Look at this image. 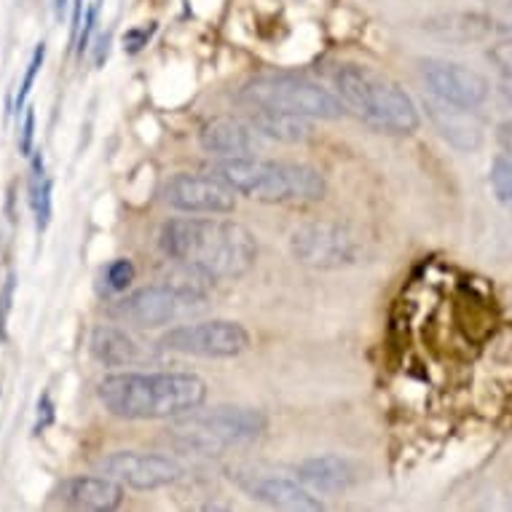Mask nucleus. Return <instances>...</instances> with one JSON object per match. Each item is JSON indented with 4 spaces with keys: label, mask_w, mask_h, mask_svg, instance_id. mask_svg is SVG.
Instances as JSON below:
<instances>
[{
    "label": "nucleus",
    "mask_w": 512,
    "mask_h": 512,
    "mask_svg": "<svg viewBox=\"0 0 512 512\" xmlns=\"http://www.w3.org/2000/svg\"><path fill=\"white\" fill-rule=\"evenodd\" d=\"M169 261L207 279H239L258 261V242L247 226L223 218H172L159 231Z\"/></svg>",
    "instance_id": "nucleus-1"
},
{
    "label": "nucleus",
    "mask_w": 512,
    "mask_h": 512,
    "mask_svg": "<svg viewBox=\"0 0 512 512\" xmlns=\"http://www.w3.org/2000/svg\"><path fill=\"white\" fill-rule=\"evenodd\" d=\"M105 411L129 421L177 419L202 408L207 384L196 373H113L97 387Z\"/></svg>",
    "instance_id": "nucleus-2"
},
{
    "label": "nucleus",
    "mask_w": 512,
    "mask_h": 512,
    "mask_svg": "<svg viewBox=\"0 0 512 512\" xmlns=\"http://www.w3.org/2000/svg\"><path fill=\"white\" fill-rule=\"evenodd\" d=\"M333 84L346 105L376 132L413 135L421 124L419 108L403 86L365 65H338Z\"/></svg>",
    "instance_id": "nucleus-3"
},
{
    "label": "nucleus",
    "mask_w": 512,
    "mask_h": 512,
    "mask_svg": "<svg viewBox=\"0 0 512 512\" xmlns=\"http://www.w3.org/2000/svg\"><path fill=\"white\" fill-rule=\"evenodd\" d=\"M218 175L228 180L236 194L261 204L317 202L328 191L325 175L319 169L293 164V161L239 156V159L223 161Z\"/></svg>",
    "instance_id": "nucleus-4"
},
{
    "label": "nucleus",
    "mask_w": 512,
    "mask_h": 512,
    "mask_svg": "<svg viewBox=\"0 0 512 512\" xmlns=\"http://www.w3.org/2000/svg\"><path fill=\"white\" fill-rule=\"evenodd\" d=\"M269 421L255 408H236V405H220L212 411L177 416V421L167 429V440L180 451L196 456H218L228 448L247 445L266 432Z\"/></svg>",
    "instance_id": "nucleus-5"
},
{
    "label": "nucleus",
    "mask_w": 512,
    "mask_h": 512,
    "mask_svg": "<svg viewBox=\"0 0 512 512\" xmlns=\"http://www.w3.org/2000/svg\"><path fill=\"white\" fill-rule=\"evenodd\" d=\"M242 100L250 108L277 110L287 116L322 118V121H336L346 113L341 97L328 92L325 86L314 84L303 76H258L250 84H244Z\"/></svg>",
    "instance_id": "nucleus-6"
},
{
    "label": "nucleus",
    "mask_w": 512,
    "mask_h": 512,
    "mask_svg": "<svg viewBox=\"0 0 512 512\" xmlns=\"http://www.w3.org/2000/svg\"><path fill=\"white\" fill-rule=\"evenodd\" d=\"M204 311V295L194 287L183 285H148L124 295L113 306L121 322L132 328H167L180 319L194 317Z\"/></svg>",
    "instance_id": "nucleus-7"
},
{
    "label": "nucleus",
    "mask_w": 512,
    "mask_h": 512,
    "mask_svg": "<svg viewBox=\"0 0 512 512\" xmlns=\"http://www.w3.org/2000/svg\"><path fill=\"white\" fill-rule=\"evenodd\" d=\"M290 250L295 261L311 269H344L360 261L362 244L360 239L341 223L330 220H311L303 223L290 236Z\"/></svg>",
    "instance_id": "nucleus-8"
},
{
    "label": "nucleus",
    "mask_w": 512,
    "mask_h": 512,
    "mask_svg": "<svg viewBox=\"0 0 512 512\" xmlns=\"http://www.w3.org/2000/svg\"><path fill=\"white\" fill-rule=\"evenodd\" d=\"M161 349L207 360H231L250 349V333L239 322L212 319V322H188L167 330L159 338Z\"/></svg>",
    "instance_id": "nucleus-9"
},
{
    "label": "nucleus",
    "mask_w": 512,
    "mask_h": 512,
    "mask_svg": "<svg viewBox=\"0 0 512 512\" xmlns=\"http://www.w3.org/2000/svg\"><path fill=\"white\" fill-rule=\"evenodd\" d=\"M164 202L172 210L191 215H228L236 210V191L220 175L177 172L161 188Z\"/></svg>",
    "instance_id": "nucleus-10"
},
{
    "label": "nucleus",
    "mask_w": 512,
    "mask_h": 512,
    "mask_svg": "<svg viewBox=\"0 0 512 512\" xmlns=\"http://www.w3.org/2000/svg\"><path fill=\"white\" fill-rule=\"evenodd\" d=\"M97 472L118 480L121 486L137 491L172 486L183 478V464L164 454H143V451H113L97 462Z\"/></svg>",
    "instance_id": "nucleus-11"
},
{
    "label": "nucleus",
    "mask_w": 512,
    "mask_h": 512,
    "mask_svg": "<svg viewBox=\"0 0 512 512\" xmlns=\"http://www.w3.org/2000/svg\"><path fill=\"white\" fill-rule=\"evenodd\" d=\"M421 78L432 97L459 105V108H480L491 94V84L483 73L464 68L459 62H448V59H424Z\"/></svg>",
    "instance_id": "nucleus-12"
},
{
    "label": "nucleus",
    "mask_w": 512,
    "mask_h": 512,
    "mask_svg": "<svg viewBox=\"0 0 512 512\" xmlns=\"http://www.w3.org/2000/svg\"><path fill=\"white\" fill-rule=\"evenodd\" d=\"M234 478L244 494H250L252 499L269 504V507H277V510L317 512L325 507L301 480L263 475V472H236Z\"/></svg>",
    "instance_id": "nucleus-13"
},
{
    "label": "nucleus",
    "mask_w": 512,
    "mask_h": 512,
    "mask_svg": "<svg viewBox=\"0 0 512 512\" xmlns=\"http://www.w3.org/2000/svg\"><path fill=\"white\" fill-rule=\"evenodd\" d=\"M424 110L437 129V135L443 137L448 145H454L456 151H478L486 140V126L472 113V108H459L451 102L429 97V100H424Z\"/></svg>",
    "instance_id": "nucleus-14"
},
{
    "label": "nucleus",
    "mask_w": 512,
    "mask_h": 512,
    "mask_svg": "<svg viewBox=\"0 0 512 512\" xmlns=\"http://www.w3.org/2000/svg\"><path fill=\"white\" fill-rule=\"evenodd\" d=\"M57 502L73 510L110 512L124 504V486L108 475H76L57 486Z\"/></svg>",
    "instance_id": "nucleus-15"
},
{
    "label": "nucleus",
    "mask_w": 512,
    "mask_h": 512,
    "mask_svg": "<svg viewBox=\"0 0 512 512\" xmlns=\"http://www.w3.org/2000/svg\"><path fill=\"white\" fill-rule=\"evenodd\" d=\"M199 143L207 153L239 159V156H252L261 148V135L236 118H212L202 126Z\"/></svg>",
    "instance_id": "nucleus-16"
},
{
    "label": "nucleus",
    "mask_w": 512,
    "mask_h": 512,
    "mask_svg": "<svg viewBox=\"0 0 512 512\" xmlns=\"http://www.w3.org/2000/svg\"><path fill=\"white\" fill-rule=\"evenodd\" d=\"M424 30L448 43L483 41L496 33V22L480 11H443L435 17L424 19Z\"/></svg>",
    "instance_id": "nucleus-17"
},
{
    "label": "nucleus",
    "mask_w": 512,
    "mask_h": 512,
    "mask_svg": "<svg viewBox=\"0 0 512 512\" xmlns=\"http://www.w3.org/2000/svg\"><path fill=\"white\" fill-rule=\"evenodd\" d=\"M295 475L303 486L319 494H336L346 491L357 480V472L341 456H314L295 467Z\"/></svg>",
    "instance_id": "nucleus-18"
},
{
    "label": "nucleus",
    "mask_w": 512,
    "mask_h": 512,
    "mask_svg": "<svg viewBox=\"0 0 512 512\" xmlns=\"http://www.w3.org/2000/svg\"><path fill=\"white\" fill-rule=\"evenodd\" d=\"M89 349H92L94 360H100L108 368L137 365V362H143L148 357V352H143V346L116 325H97L92 338H89Z\"/></svg>",
    "instance_id": "nucleus-19"
},
{
    "label": "nucleus",
    "mask_w": 512,
    "mask_h": 512,
    "mask_svg": "<svg viewBox=\"0 0 512 512\" xmlns=\"http://www.w3.org/2000/svg\"><path fill=\"white\" fill-rule=\"evenodd\" d=\"M252 129H255L258 135L279 140V143H303V140L311 135V126L303 121V116H287V113L261 108H255Z\"/></svg>",
    "instance_id": "nucleus-20"
},
{
    "label": "nucleus",
    "mask_w": 512,
    "mask_h": 512,
    "mask_svg": "<svg viewBox=\"0 0 512 512\" xmlns=\"http://www.w3.org/2000/svg\"><path fill=\"white\" fill-rule=\"evenodd\" d=\"M30 207H33L35 223L38 231L49 226L51 220V180L43 172V156L41 151L35 153L33 159V175H30Z\"/></svg>",
    "instance_id": "nucleus-21"
},
{
    "label": "nucleus",
    "mask_w": 512,
    "mask_h": 512,
    "mask_svg": "<svg viewBox=\"0 0 512 512\" xmlns=\"http://www.w3.org/2000/svg\"><path fill=\"white\" fill-rule=\"evenodd\" d=\"M488 183H491L496 202L512 207V156H507V153L496 156L491 172H488Z\"/></svg>",
    "instance_id": "nucleus-22"
},
{
    "label": "nucleus",
    "mask_w": 512,
    "mask_h": 512,
    "mask_svg": "<svg viewBox=\"0 0 512 512\" xmlns=\"http://www.w3.org/2000/svg\"><path fill=\"white\" fill-rule=\"evenodd\" d=\"M132 279H135V266L126 258H118L105 269V282L113 293H124L126 287L132 285Z\"/></svg>",
    "instance_id": "nucleus-23"
},
{
    "label": "nucleus",
    "mask_w": 512,
    "mask_h": 512,
    "mask_svg": "<svg viewBox=\"0 0 512 512\" xmlns=\"http://www.w3.org/2000/svg\"><path fill=\"white\" fill-rule=\"evenodd\" d=\"M97 14H100V0H84V17H81V30H78V38H76L78 54H84V51L89 49Z\"/></svg>",
    "instance_id": "nucleus-24"
},
{
    "label": "nucleus",
    "mask_w": 512,
    "mask_h": 512,
    "mask_svg": "<svg viewBox=\"0 0 512 512\" xmlns=\"http://www.w3.org/2000/svg\"><path fill=\"white\" fill-rule=\"evenodd\" d=\"M43 59H46V43H41V46L35 49L33 59H30V65H27L25 81H22V86H19V94H17V110L25 108L27 94L33 92V84H35V78H38V70H41Z\"/></svg>",
    "instance_id": "nucleus-25"
},
{
    "label": "nucleus",
    "mask_w": 512,
    "mask_h": 512,
    "mask_svg": "<svg viewBox=\"0 0 512 512\" xmlns=\"http://www.w3.org/2000/svg\"><path fill=\"white\" fill-rule=\"evenodd\" d=\"M488 59L494 62L496 70H499L504 78H510L512 81V38H504L502 43H496L494 49L488 51Z\"/></svg>",
    "instance_id": "nucleus-26"
},
{
    "label": "nucleus",
    "mask_w": 512,
    "mask_h": 512,
    "mask_svg": "<svg viewBox=\"0 0 512 512\" xmlns=\"http://www.w3.org/2000/svg\"><path fill=\"white\" fill-rule=\"evenodd\" d=\"M156 33V25H143V27H132V30H126L124 33V51L129 54H137V51H143L148 46V41Z\"/></svg>",
    "instance_id": "nucleus-27"
},
{
    "label": "nucleus",
    "mask_w": 512,
    "mask_h": 512,
    "mask_svg": "<svg viewBox=\"0 0 512 512\" xmlns=\"http://www.w3.org/2000/svg\"><path fill=\"white\" fill-rule=\"evenodd\" d=\"M35 140V113L33 108H25V121H22V132H19V151L30 156L33 153Z\"/></svg>",
    "instance_id": "nucleus-28"
},
{
    "label": "nucleus",
    "mask_w": 512,
    "mask_h": 512,
    "mask_svg": "<svg viewBox=\"0 0 512 512\" xmlns=\"http://www.w3.org/2000/svg\"><path fill=\"white\" fill-rule=\"evenodd\" d=\"M499 143H502L504 148H507V153L512 156V121L499 126Z\"/></svg>",
    "instance_id": "nucleus-29"
},
{
    "label": "nucleus",
    "mask_w": 512,
    "mask_h": 512,
    "mask_svg": "<svg viewBox=\"0 0 512 512\" xmlns=\"http://www.w3.org/2000/svg\"><path fill=\"white\" fill-rule=\"evenodd\" d=\"M496 33L504 35V38H512V22H504V25H496Z\"/></svg>",
    "instance_id": "nucleus-30"
},
{
    "label": "nucleus",
    "mask_w": 512,
    "mask_h": 512,
    "mask_svg": "<svg viewBox=\"0 0 512 512\" xmlns=\"http://www.w3.org/2000/svg\"><path fill=\"white\" fill-rule=\"evenodd\" d=\"M62 9H65V0H57V14H59V11H62Z\"/></svg>",
    "instance_id": "nucleus-31"
}]
</instances>
